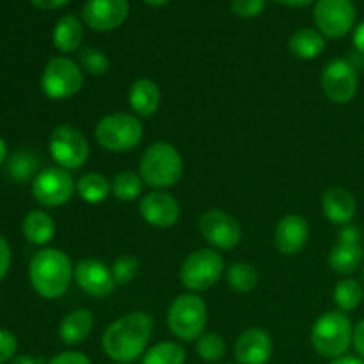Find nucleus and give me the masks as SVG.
<instances>
[{
  "mask_svg": "<svg viewBox=\"0 0 364 364\" xmlns=\"http://www.w3.org/2000/svg\"><path fill=\"white\" fill-rule=\"evenodd\" d=\"M151 333L153 320L148 313H128L105 329L102 336L103 352L114 363L130 364L146 354Z\"/></svg>",
  "mask_w": 364,
  "mask_h": 364,
  "instance_id": "1",
  "label": "nucleus"
},
{
  "mask_svg": "<svg viewBox=\"0 0 364 364\" xmlns=\"http://www.w3.org/2000/svg\"><path fill=\"white\" fill-rule=\"evenodd\" d=\"M73 265L66 252L60 249H41L36 252L28 265V279L36 294L43 299L63 297L71 284Z\"/></svg>",
  "mask_w": 364,
  "mask_h": 364,
  "instance_id": "2",
  "label": "nucleus"
},
{
  "mask_svg": "<svg viewBox=\"0 0 364 364\" xmlns=\"http://www.w3.org/2000/svg\"><path fill=\"white\" fill-rule=\"evenodd\" d=\"M141 178L146 185L153 188L174 187L183 174V160L180 151L166 141L149 144L141 156Z\"/></svg>",
  "mask_w": 364,
  "mask_h": 364,
  "instance_id": "3",
  "label": "nucleus"
},
{
  "mask_svg": "<svg viewBox=\"0 0 364 364\" xmlns=\"http://www.w3.org/2000/svg\"><path fill=\"white\" fill-rule=\"evenodd\" d=\"M354 338V327L347 313L334 309L316 318L311 327V343L316 354L326 359H338L347 354Z\"/></svg>",
  "mask_w": 364,
  "mask_h": 364,
  "instance_id": "4",
  "label": "nucleus"
},
{
  "mask_svg": "<svg viewBox=\"0 0 364 364\" xmlns=\"http://www.w3.org/2000/svg\"><path fill=\"white\" fill-rule=\"evenodd\" d=\"M208 322V309L205 301L196 294H183L173 301L167 311V326L169 331L185 343L198 341L205 334Z\"/></svg>",
  "mask_w": 364,
  "mask_h": 364,
  "instance_id": "5",
  "label": "nucleus"
},
{
  "mask_svg": "<svg viewBox=\"0 0 364 364\" xmlns=\"http://www.w3.org/2000/svg\"><path fill=\"white\" fill-rule=\"evenodd\" d=\"M142 135H144V130H142L141 121L132 114L124 112L109 114L100 119L95 128L96 142L103 149L112 153L132 151L142 141Z\"/></svg>",
  "mask_w": 364,
  "mask_h": 364,
  "instance_id": "6",
  "label": "nucleus"
},
{
  "mask_svg": "<svg viewBox=\"0 0 364 364\" xmlns=\"http://www.w3.org/2000/svg\"><path fill=\"white\" fill-rule=\"evenodd\" d=\"M224 274V258L213 249H198L183 259L180 281L187 290L206 291L215 287Z\"/></svg>",
  "mask_w": 364,
  "mask_h": 364,
  "instance_id": "7",
  "label": "nucleus"
},
{
  "mask_svg": "<svg viewBox=\"0 0 364 364\" xmlns=\"http://www.w3.org/2000/svg\"><path fill=\"white\" fill-rule=\"evenodd\" d=\"M52 159L66 171H77L87 162L89 142L85 135L73 124H59L48 141Z\"/></svg>",
  "mask_w": 364,
  "mask_h": 364,
  "instance_id": "8",
  "label": "nucleus"
},
{
  "mask_svg": "<svg viewBox=\"0 0 364 364\" xmlns=\"http://www.w3.org/2000/svg\"><path fill=\"white\" fill-rule=\"evenodd\" d=\"M84 85L82 68L68 57H53L41 75V89L48 98L68 100Z\"/></svg>",
  "mask_w": 364,
  "mask_h": 364,
  "instance_id": "9",
  "label": "nucleus"
},
{
  "mask_svg": "<svg viewBox=\"0 0 364 364\" xmlns=\"http://www.w3.org/2000/svg\"><path fill=\"white\" fill-rule=\"evenodd\" d=\"M77 183L70 171L63 167H46L36 174L32 181V196L45 208L66 205L73 196Z\"/></svg>",
  "mask_w": 364,
  "mask_h": 364,
  "instance_id": "10",
  "label": "nucleus"
},
{
  "mask_svg": "<svg viewBox=\"0 0 364 364\" xmlns=\"http://www.w3.org/2000/svg\"><path fill=\"white\" fill-rule=\"evenodd\" d=\"M313 16L323 38L340 39L354 28L358 13L352 0H316Z\"/></svg>",
  "mask_w": 364,
  "mask_h": 364,
  "instance_id": "11",
  "label": "nucleus"
},
{
  "mask_svg": "<svg viewBox=\"0 0 364 364\" xmlns=\"http://www.w3.org/2000/svg\"><path fill=\"white\" fill-rule=\"evenodd\" d=\"M322 89L327 98L334 103H350L355 98L359 89V77L355 66L347 59H333L323 68Z\"/></svg>",
  "mask_w": 364,
  "mask_h": 364,
  "instance_id": "12",
  "label": "nucleus"
},
{
  "mask_svg": "<svg viewBox=\"0 0 364 364\" xmlns=\"http://www.w3.org/2000/svg\"><path fill=\"white\" fill-rule=\"evenodd\" d=\"M199 231L212 247L220 249V251L235 249L242 240L240 223L219 208H210L201 213Z\"/></svg>",
  "mask_w": 364,
  "mask_h": 364,
  "instance_id": "13",
  "label": "nucleus"
},
{
  "mask_svg": "<svg viewBox=\"0 0 364 364\" xmlns=\"http://www.w3.org/2000/svg\"><path fill=\"white\" fill-rule=\"evenodd\" d=\"M128 14V0H87L82 7L84 23L96 32L116 31L127 21Z\"/></svg>",
  "mask_w": 364,
  "mask_h": 364,
  "instance_id": "14",
  "label": "nucleus"
},
{
  "mask_svg": "<svg viewBox=\"0 0 364 364\" xmlns=\"http://www.w3.org/2000/svg\"><path fill=\"white\" fill-rule=\"evenodd\" d=\"M73 276L78 288L96 299L109 297L117 287L116 281H114L112 270L103 262L92 258H85L78 262V265L75 267Z\"/></svg>",
  "mask_w": 364,
  "mask_h": 364,
  "instance_id": "15",
  "label": "nucleus"
},
{
  "mask_svg": "<svg viewBox=\"0 0 364 364\" xmlns=\"http://www.w3.org/2000/svg\"><path fill=\"white\" fill-rule=\"evenodd\" d=\"M139 212H141L142 219L155 228H166L174 226L180 219V205L174 199V196L167 194L164 191H155L146 194L141 199L139 205Z\"/></svg>",
  "mask_w": 364,
  "mask_h": 364,
  "instance_id": "16",
  "label": "nucleus"
},
{
  "mask_svg": "<svg viewBox=\"0 0 364 364\" xmlns=\"http://www.w3.org/2000/svg\"><path fill=\"white\" fill-rule=\"evenodd\" d=\"M272 358V338L259 327L247 329L235 343L238 364H267Z\"/></svg>",
  "mask_w": 364,
  "mask_h": 364,
  "instance_id": "17",
  "label": "nucleus"
},
{
  "mask_svg": "<svg viewBox=\"0 0 364 364\" xmlns=\"http://www.w3.org/2000/svg\"><path fill=\"white\" fill-rule=\"evenodd\" d=\"M309 238V226L304 217L287 215L277 223L274 242L281 255L294 256L306 247Z\"/></svg>",
  "mask_w": 364,
  "mask_h": 364,
  "instance_id": "18",
  "label": "nucleus"
},
{
  "mask_svg": "<svg viewBox=\"0 0 364 364\" xmlns=\"http://www.w3.org/2000/svg\"><path fill=\"white\" fill-rule=\"evenodd\" d=\"M355 210H358L355 198L347 188L333 187L323 194L322 212L333 224H338V226L350 224L355 217Z\"/></svg>",
  "mask_w": 364,
  "mask_h": 364,
  "instance_id": "19",
  "label": "nucleus"
},
{
  "mask_svg": "<svg viewBox=\"0 0 364 364\" xmlns=\"http://www.w3.org/2000/svg\"><path fill=\"white\" fill-rule=\"evenodd\" d=\"M160 100H162L160 89L151 78H137L128 92L132 110L141 117H151L153 114H156Z\"/></svg>",
  "mask_w": 364,
  "mask_h": 364,
  "instance_id": "20",
  "label": "nucleus"
},
{
  "mask_svg": "<svg viewBox=\"0 0 364 364\" xmlns=\"http://www.w3.org/2000/svg\"><path fill=\"white\" fill-rule=\"evenodd\" d=\"M92 323L95 316L89 309H77L64 316L59 326V338L68 347H77L87 340L92 331Z\"/></svg>",
  "mask_w": 364,
  "mask_h": 364,
  "instance_id": "21",
  "label": "nucleus"
},
{
  "mask_svg": "<svg viewBox=\"0 0 364 364\" xmlns=\"http://www.w3.org/2000/svg\"><path fill=\"white\" fill-rule=\"evenodd\" d=\"M364 262V249L361 242H341L331 249L329 265L331 269L341 276L354 274Z\"/></svg>",
  "mask_w": 364,
  "mask_h": 364,
  "instance_id": "22",
  "label": "nucleus"
},
{
  "mask_svg": "<svg viewBox=\"0 0 364 364\" xmlns=\"http://www.w3.org/2000/svg\"><path fill=\"white\" fill-rule=\"evenodd\" d=\"M52 41L59 52H75L80 48L82 41H84V25L75 14H66L53 27Z\"/></svg>",
  "mask_w": 364,
  "mask_h": 364,
  "instance_id": "23",
  "label": "nucleus"
},
{
  "mask_svg": "<svg viewBox=\"0 0 364 364\" xmlns=\"http://www.w3.org/2000/svg\"><path fill=\"white\" fill-rule=\"evenodd\" d=\"M288 48H290L291 55H295L297 59L311 60L316 59L323 52L326 38L316 28H299L291 34L290 41H288Z\"/></svg>",
  "mask_w": 364,
  "mask_h": 364,
  "instance_id": "24",
  "label": "nucleus"
},
{
  "mask_svg": "<svg viewBox=\"0 0 364 364\" xmlns=\"http://www.w3.org/2000/svg\"><path fill=\"white\" fill-rule=\"evenodd\" d=\"M21 231H23V237L27 238V242H31L32 245H46L52 242L53 235H55V223L46 212L32 210L25 215Z\"/></svg>",
  "mask_w": 364,
  "mask_h": 364,
  "instance_id": "25",
  "label": "nucleus"
},
{
  "mask_svg": "<svg viewBox=\"0 0 364 364\" xmlns=\"http://www.w3.org/2000/svg\"><path fill=\"white\" fill-rule=\"evenodd\" d=\"M110 191H112V183L98 173H87L77 181L78 196L82 198V201L89 203V205L103 203L109 198Z\"/></svg>",
  "mask_w": 364,
  "mask_h": 364,
  "instance_id": "26",
  "label": "nucleus"
},
{
  "mask_svg": "<svg viewBox=\"0 0 364 364\" xmlns=\"http://www.w3.org/2000/svg\"><path fill=\"white\" fill-rule=\"evenodd\" d=\"M187 352L174 341H160L146 350L142 364H185Z\"/></svg>",
  "mask_w": 364,
  "mask_h": 364,
  "instance_id": "27",
  "label": "nucleus"
},
{
  "mask_svg": "<svg viewBox=\"0 0 364 364\" xmlns=\"http://www.w3.org/2000/svg\"><path fill=\"white\" fill-rule=\"evenodd\" d=\"M333 297H334V302H336L338 309L343 313H348V311H354V309L361 304L364 297V290L359 281L347 277V279L340 281V283L336 284Z\"/></svg>",
  "mask_w": 364,
  "mask_h": 364,
  "instance_id": "28",
  "label": "nucleus"
},
{
  "mask_svg": "<svg viewBox=\"0 0 364 364\" xmlns=\"http://www.w3.org/2000/svg\"><path fill=\"white\" fill-rule=\"evenodd\" d=\"M226 279L228 284L235 291H238V294H249L258 284V272L249 263L237 262L233 265H230V269L226 270Z\"/></svg>",
  "mask_w": 364,
  "mask_h": 364,
  "instance_id": "29",
  "label": "nucleus"
},
{
  "mask_svg": "<svg viewBox=\"0 0 364 364\" xmlns=\"http://www.w3.org/2000/svg\"><path fill=\"white\" fill-rule=\"evenodd\" d=\"M142 178L141 174L134 171H121L112 180V192L119 201H135L142 192Z\"/></svg>",
  "mask_w": 364,
  "mask_h": 364,
  "instance_id": "30",
  "label": "nucleus"
},
{
  "mask_svg": "<svg viewBox=\"0 0 364 364\" xmlns=\"http://www.w3.org/2000/svg\"><path fill=\"white\" fill-rule=\"evenodd\" d=\"M39 160L34 153L31 151H16L9 159L7 164V171H9L11 178L14 181H27L34 176V173L38 171Z\"/></svg>",
  "mask_w": 364,
  "mask_h": 364,
  "instance_id": "31",
  "label": "nucleus"
},
{
  "mask_svg": "<svg viewBox=\"0 0 364 364\" xmlns=\"http://www.w3.org/2000/svg\"><path fill=\"white\" fill-rule=\"evenodd\" d=\"M196 352L205 363H219L226 354V341L217 333H205L196 343Z\"/></svg>",
  "mask_w": 364,
  "mask_h": 364,
  "instance_id": "32",
  "label": "nucleus"
},
{
  "mask_svg": "<svg viewBox=\"0 0 364 364\" xmlns=\"http://www.w3.org/2000/svg\"><path fill=\"white\" fill-rule=\"evenodd\" d=\"M78 60H80L82 70H85L91 75H105L107 71L110 70V60L102 50L91 48V46H85L84 50L78 55Z\"/></svg>",
  "mask_w": 364,
  "mask_h": 364,
  "instance_id": "33",
  "label": "nucleus"
},
{
  "mask_svg": "<svg viewBox=\"0 0 364 364\" xmlns=\"http://www.w3.org/2000/svg\"><path fill=\"white\" fill-rule=\"evenodd\" d=\"M112 276L116 284H128L135 279L139 272V259L134 256H121L112 265Z\"/></svg>",
  "mask_w": 364,
  "mask_h": 364,
  "instance_id": "34",
  "label": "nucleus"
},
{
  "mask_svg": "<svg viewBox=\"0 0 364 364\" xmlns=\"http://www.w3.org/2000/svg\"><path fill=\"white\" fill-rule=\"evenodd\" d=\"M265 6L267 0H231V11L244 20L262 14Z\"/></svg>",
  "mask_w": 364,
  "mask_h": 364,
  "instance_id": "35",
  "label": "nucleus"
},
{
  "mask_svg": "<svg viewBox=\"0 0 364 364\" xmlns=\"http://www.w3.org/2000/svg\"><path fill=\"white\" fill-rule=\"evenodd\" d=\"M18 350V340L11 331L0 329V364L14 359Z\"/></svg>",
  "mask_w": 364,
  "mask_h": 364,
  "instance_id": "36",
  "label": "nucleus"
},
{
  "mask_svg": "<svg viewBox=\"0 0 364 364\" xmlns=\"http://www.w3.org/2000/svg\"><path fill=\"white\" fill-rule=\"evenodd\" d=\"M46 364H92L91 359L87 358L85 354L77 350H68V352H60L57 354L55 358L50 359Z\"/></svg>",
  "mask_w": 364,
  "mask_h": 364,
  "instance_id": "37",
  "label": "nucleus"
},
{
  "mask_svg": "<svg viewBox=\"0 0 364 364\" xmlns=\"http://www.w3.org/2000/svg\"><path fill=\"white\" fill-rule=\"evenodd\" d=\"M11 267V245L4 235H0V281L6 277Z\"/></svg>",
  "mask_w": 364,
  "mask_h": 364,
  "instance_id": "38",
  "label": "nucleus"
},
{
  "mask_svg": "<svg viewBox=\"0 0 364 364\" xmlns=\"http://www.w3.org/2000/svg\"><path fill=\"white\" fill-rule=\"evenodd\" d=\"M352 345H354V348H355V352L359 354V358L364 359V318L354 327V338H352Z\"/></svg>",
  "mask_w": 364,
  "mask_h": 364,
  "instance_id": "39",
  "label": "nucleus"
},
{
  "mask_svg": "<svg viewBox=\"0 0 364 364\" xmlns=\"http://www.w3.org/2000/svg\"><path fill=\"white\" fill-rule=\"evenodd\" d=\"M32 6L38 7V9L43 11H53V9H60L63 6H66L70 0H31Z\"/></svg>",
  "mask_w": 364,
  "mask_h": 364,
  "instance_id": "40",
  "label": "nucleus"
},
{
  "mask_svg": "<svg viewBox=\"0 0 364 364\" xmlns=\"http://www.w3.org/2000/svg\"><path fill=\"white\" fill-rule=\"evenodd\" d=\"M340 240L341 242H359L361 240V231H359V228L352 226V224H347V226H343V230L340 231Z\"/></svg>",
  "mask_w": 364,
  "mask_h": 364,
  "instance_id": "41",
  "label": "nucleus"
},
{
  "mask_svg": "<svg viewBox=\"0 0 364 364\" xmlns=\"http://www.w3.org/2000/svg\"><path fill=\"white\" fill-rule=\"evenodd\" d=\"M354 46L359 53L364 55V20L355 27L354 31Z\"/></svg>",
  "mask_w": 364,
  "mask_h": 364,
  "instance_id": "42",
  "label": "nucleus"
},
{
  "mask_svg": "<svg viewBox=\"0 0 364 364\" xmlns=\"http://www.w3.org/2000/svg\"><path fill=\"white\" fill-rule=\"evenodd\" d=\"M11 364H45L41 358H32V355H16Z\"/></svg>",
  "mask_w": 364,
  "mask_h": 364,
  "instance_id": "43",
  "label": "nucleus"
},
{
  "mask_svg": "<svg viewBox=\"0 0 364 364\" xmlns=\"http://www.w3.org/2000/svg\"><path fill=\"white\" fill-rule=\"evenodd\" d=\"M329 364H364V359L354 358V355H341V358L333 359Z\"/></svg>",
  "mask_w": 364,
  "mask_h": 364,
  "instance_id": "44",
  "label": "nucleus"
},
{
  "mask_svg": "<svg viewBox=\"0 0 364 364\" xmlns=\"http://www.w3.org/2000/svg\"><path fill=\"white\" fill-rule=\"evenodd\" d=\"M276 2L284 4V6H290V7H308L311 6L315 0H276Z\"/></svg>",
  "mask_w": 364,
  "mask_h": 364,
  "instance_id": "45",
  "label": "nucleus"
},
{
  "mask_svg": "<svg viewBox=\"0 0 364 364\" xmlns=\"http://www.w3.org/2000/svg\"><path fill=\"white\" fill-rule=\"evenodd\" d=\"M6 155H7L6 142H4V139L0 137V166H2V164H4V160H6Z\"/></svg>",
  "mask_w": 364,
  "mask_h": 364,
  "instance_id": "46",
  "label": "nucleus"
},
{
  "mask_svg": "<svg viewBox=\"0 0 364 364\" xmlns=\"http://www.w3.org/2000/svg\"><path fill=\"white\" fill-rule=\"evenodd\" d=\"M146 4H148V6H153V7H162V6H166V4H169L171 0H144Z\"/></svg>",
  "mask_w": 364,
  "mask_h": 364,
  "instance_id": "47",
  "label": "nucleus"
},
{
  "mask_svg": "<svg viewBox=\"0 0 364 364\" xmlns=\"http://www.w3.org/2000/svg\"><path fill=\"white\" fill-rule=\"evenodd\" d=\"M110 364H123V363H110Z\"/></svg>",
  "mask_w": 364,
  "mask_h": 364,
  "instance_id": "48",
  "label": "nucleus"
},
{
  "mask_svg": "<svg viewBox=\"0 0 364 364\" xmlns=\"http://www.w3.org/2000/svg\"><path fill=\"white\" fill-rule=\"evenodd\" d=\"M363 277H364V267H363Z\"/></svg>",
  "mask_w": 364,
  "mask_h": 364,
  "instance_id": "49",
  "label": "nucleus"
}]
</instances>
